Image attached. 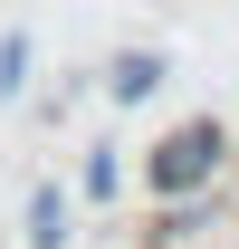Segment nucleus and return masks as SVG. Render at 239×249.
I'll list each match as a JSON object with an SVG mask.
<instances>
[{
	"instance_id": "obj_6",
	"label": "nucleus",
	"mask_w": 239,
	"mask_h": 249,
	"mask_svg": "<svg viewBox=\"0 0 239 249\" xmlns=\"http://www.w3.org/2000/svg\"><path fill=\"white\" fill-rule=\"evenodd\" d=\"M29 77H38V38L0 29V96H29Z\"/></svg>"
},
{
	"instance_id": "obj_3",
	"label": "nucleus",
	"mask_w": 239,
	"mask_h": 249,
	"mask_svg": "<svg viewBox=\"0 0 239 249\" xmlns=\"http://www.w3.org/2000/svg\"><path fill=\"white\" fill-rule=\"evenodd\" d=\"M210 220H230V211H220V192H182V201H163V211H153L144 240H153V249H191Z\"/></svg>"
},
{
	"instance_id": "obj_1",
	"label": "nucleus",
	"mask_w": 239,
	"mask_h": 249,
	"mask_svg": "<svg viewBox=\"0 0 239 249\" xmlns=\"http://www.w3.org/2000/svg\"><path fill=\"white\" fill-rule=\"evenodd\" d=\"M230 173V124L220 115H182L144 144V192L153 201H182V192H210Z\"/></svg>"
},
{
	"instance_id": "obj_5",
	"label": "nucleus",
	"mask_w": 239,
	"mask_h": 249,
	"mask_svg": "<svg viewBox=\"0 0 239 249\" xmlns=\"http://www.w3.org/2000/svg\"><path fill=\"white\" fill-rule=\"evenodd\" d=\"M115 192H124V154H115V144H86V163H77V201L105 211Z\"/></svg>"
},
{
	"instance_id": "obj_2",
	"label": "nucleus",
	"mask_w": 239,
	"mask_h": 249,
	"mask_svg": "<svg viewBox=\"0 0 239 249\" xmlns=\"http://www.w3.org/2000/svg\"><path fill=\"white\" fill-rule=\"evenodd\" d=\"M96 77H105V106H153L163 77H172V58H163V48H115Z\"/></svg>"
},
{
	"instance_id": "obj_8",
	"label": "nucleus",
	"mask_w": 239,
	"mask_h": 249,
	"mask_svg": "<svg viewBox=\"0 0 239 249\" xmlns=\"http://www.w3.org/2000/svg\"><path fill=\"white\" fill-rule=\"evenodd\" d=\"M230 230H239V201H230Z\"/></svg>"
},
{
	"instance_id": "obj_4",
	"label": "nucleus",
	"mask_w": 239,
	"mask_h": 249,
	"mask_svg": "<svg viewBox=\"0 0 239 249\" xmlns=\"http://www.w3.org/2000/svg\"><path fill=\"white\" fill-rule=\"evenodd\" d=\"M29 249H67L77 240V201H67L58 182H29V230H19Z\"/></svg>"
},
{
	"instance_id": "obj_7",
	"label": "nucleus",
	"mask_w": 239,
	"mask_h": 249,
	"mask_svg": "<svg viewBox=\"0 0 239 249\" xmlns=\"http://www.w3.org/2000/svg\"><path fill=\"white\" fill-rule=\"evenodd\" d=\"M230 163H239V124H230Z\"/></svg>"
}]
</instances>
